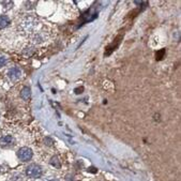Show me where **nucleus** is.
<instances>
[{
	"instance_id": "obj_1",
	"label": "nucleus",
	"mask_w": 181,
	"mask_h": 181,
	"mask_svg": "<svg viewBox=\"0 0 181 181\" xmlns=\"http://www.w3.org/2000/svg\"><path fill=\"white\" fill-rule=\"evenodd\" d=\"M39 26V22L36 17L33 16H27L20 23V28L23 31H25L26 33L32 34L33 32H36V29Z\"/></svg>"
},
{
	"instance_id": "obj_2",
	"label": "nucleus",
	"mask_w": 181,
	"mask_h": 181,
	"mask_svg": "<svg viewBox=\"0 0 181 181\" xmlns=\"http://www.w3.org/2000/svg\"><path fill=\"white\" fill-rule=\"evenodd\" d=\"M50 33L48 30H39V31H36L31 34V41L33 42L34 44H43L45 42H47L50 40Z\"/></svg>"
},
{
	"instance_id": "obj_3",
	"label": "nucleus",
	"mask_w": 181,
	"mask_h": 181,
	"mask_svg": "<svg viewBox=\"0 0 181 181\" xmlns=\"http://www.w3.org/2000/svg\"><path fill=\"white\" fill-rule=\"evenodd\" d=\"M26 174L29 178L32 179H38L42 176L43 170H42V167L40 165H37V164H30L29 166H27L26 168Z\"/></svg>"
},
{
	"instance_id": "obj_4",
	"label": "nucleus",
	"mask_w": 181,
	"mask_h": 181,
	"mask_svg": "<svg viewBox=\"0 0 181 181\" xmlns=\"http://www.w3.org/2000/svg\"><path fill=\"white\" fill-rule=\"evenodd\" d=\"M32 155H33V152H32V150L28 147H22L20 149H18V151H17V157L22 162L30 161V160L32 159Z\"/></svg>"
},
{
	"instance_id": "obj_5",
	"label": "nucleus",
	"mask_w": 181,
	"mask_h": 181,
	"mask_svg": "<svg viewBox=\"0 0 181 181\" xmlns=\"http://www.w3.org/2000/svg\"><path fill=\"white\" fill-rule=\"evenodd\" d=\"M20 76H22V70L18 68V67H13V68H11L9 70L8 77H9V80H12V82H15V80H19Z\"/></svg>"
},
{
	"instance_id": "obj_6",
	"label": "nucleus",
	"mask_w": 181,
	"mask_h": 181,
	"mask_svg": "<svg viewBox=\"0 0 181 181\" xmlns=\"http://www.w3.org/2000/svg\"><path fill=\"white\" fill-rule=\"evenodd\" d=\"M15 144V138L12 135H4L0 137V146L1 147H11Z\"/></svg>"
},
{
	"instance_id": "obj_7",
	"label": "nucleus",
	"mask_w": 181,
	"mask_h": 181,
	"mask_svg": "<svg viewBox=\"0 0 181 181\" xmlns=\"http://www.w3.org/2000/svg\"><path fill=\"white\" fill-rule=\"evenodd\" d=\"M30 96H31V90H30V88L29 87L23 88L22 91H20V97H22V99L27 101V100H29Z\"/></svg>"
},
{
	"instance_id": "obj_8",
	"label": "nucleus",
	"mask_w": 181,
	"mask_h": 181,
	"mask_svg": "<svg viewBox=\"0 0 181 181\" xmlns=\"http://www.w3.org/2000/svg\"><path fill=\"white\" fill-rule=\"evenodd\" d=\"M10 24V18L6 15H0V29L8 27Z\"/></svg>"
},
{
	"instance_id": "obj_9",
	"label": "nucleus",
	"mask_w": 181,
	"mask_h": 181,
	"mask_svg": "<svg viewBox=\"0 0 181 181\" xmlns=\"http://www.w3.org/2000/svg\"><path fill=\"white\" fill-rule=\"evenodd\" d=\"M6 63H8V59H6L4 56H0V68L4 67Z\"/></svg>"
},
{
	"instance_id": "obj_10",
	"label": "nucleus",
	"mask_w": 181,
	"mask_h": 181,
	"mask_svg": "<svg viewBox=\"0 0 181 181\" xmlns=\"http://www.w3.org/2000/svg\"><path fill=\"white\" fill-rule=\"evenodd\" d=\"M50 163H52V165H54L55 167H57V168H59V167H60V163L58 162V159L56 157H53L52 161H50Z\"/></svg>"
},
{
	"instance_id": "obj_11",
	"label": "nucleus",
	"mask_w": 181,
	"mask_h": 181,
	"mask_svg": "<svg viewBox=\"0 0 181 181\" xmlns=\"http://www.w3.org/2000/svg\"><path fill=\"white\" fill-rule=\"evenodd\" d=\"M48 181H60V180H58V179H52V180H48Z\"/></svg>"
}]
</instances>
